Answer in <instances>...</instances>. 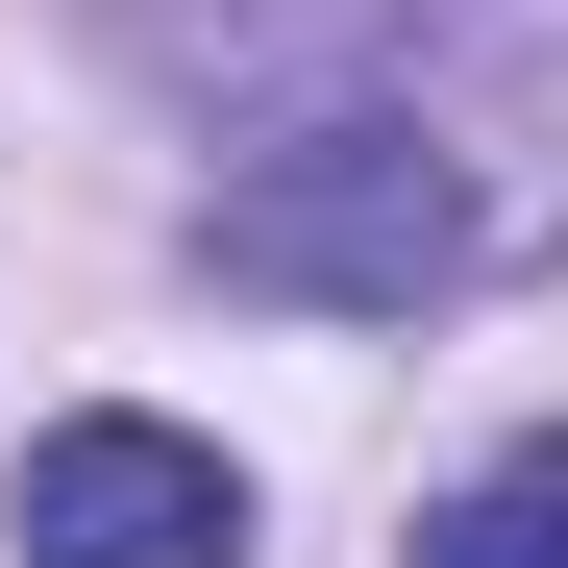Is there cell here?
<instances>
[{"label": "cell", "mask_w": 568, "mask_h": 568, "mask_svg": "<svg viewBox=\"0 0 568 568\" xmlns=\"http://www.w3.org/2000/svg\"><path fill=\"white\" fill-rule=\"evenodd\" d=\"M469 247H495V223H469V173H445L396 100L272 124L223 199H199V272H223V297H297V322H420Z\"/></svg>", "instance_id": "cell-1"}, {"label": "cell", "mask_w": 568, "mask_h": 568, "mask_svg": "<svg viewBox=\"0 0 568 568\" xmlns=\"http://www.w3.org/2000/svg\"><path fill=\"white\" fill-rule=\"evenodd\" d=\"M0 544H26V568H247V469L199 420L100 396V420H50L26 469H0Z\"/></svg>", "instance_id": "cell-2"}, {"label": "cell", "mask_w": 568, "mask_h": 568, "mask_svg": "<svg viewBox=\"0 0 568 568\" xmlns=\"http://www.w3.org/2000/svg\"><path fill=\"white\" fill-rule=\"evenodd\" d=\"M420 568H568V420H519L495 469L420 495Z\"/></svg>", "instance_id": "cell-3"}]
</instances>
